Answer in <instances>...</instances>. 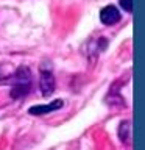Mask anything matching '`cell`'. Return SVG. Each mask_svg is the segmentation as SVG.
Masks as SVG:
<instances>
[{
    "label": "cell",
    "instance_id": "2",
    "mask_svg": "<svg viewBox=\"0 0 145 150\" xmlns=\"http://www.w3.org/2000/svg\"><path fill=\"white\" fill-rule=\"evenodd\" d=\"M55 91V75L50 66L44 64L41 67V92L44 97H49Z\"/></svg>",
    "mask_w": 145,
    "mask_h": 150
},
{
    "label": "cell",
    "instance_id": "4",
    "mask_svg": "<svg viewBox=\"0 0 145 150\" xmlns=\"http://www.w3.org/2000/svg\"><path fill=\"white\" fill-rule=\"evenodd\" d=\"M64 105V102L58 98V100L49 103V105H37V106H31L30 108V114H47V112H53L55 110H59Z\"/></svg>",
    "mask_w": 145,
    "mask_h": 150
},
{
    "label": "cell",
    "instance_id": "5",
    "mask_svg": "<svg viewBox=\"0 0 145 150\" xmlns=\"http://www.w3.org/2000/svg\"><path fill=\"white\" fill-rule=\"evenodd\" d=\"M119 136L125 144L131 142V122L130 120H123L119 127Z\"/></svg>",
    "mask_w": 145,
    "mask_h": 150
},
{
    "label": "cell",
    "instance_id": "1",
    "mask_svg": "<svg viewBox=\"0 0 145 150\" xmlns=\"http://www.w3.org/2000/svg\"><path fill=\"white\" fill-rule=\"evenodd\" d=\"M11 96L13 97H22L25 94L30 92V86H31V74L30 69L25 66H20L16 74L13 75V81H11Z\"/></svg>",
    "mask_w": 145,
    "mask_h": 150
},
{
    "label": "cell",
    "instance_id": "3",
    "mask_svg": "<svg viewBox=\"0 0 145 150\" xmlns=\"http://www.w3.org/2000/svg\"><path fill=\"white\" fill-rule=\"evenodd\" d=\"M122 14L119 13V9H117L114 5H108L105 6L100 11V21L105 23V25H114L120 21Z\"/></svg>",
    "mask_w": 145,
    "mask_h": 150
},
{
    "label": "cell",
    "instance_id": "6",
    "mask_svg": "<svg viewBox=\"0 0 145 150\" xmlns=\"http://www.w3.org/2000/svg\"><path fill=\"white\" fill-rule=\"evenodd\" d=\"M120 5L123 6L125 11H128V13L133 11V0H120Z\"/></svg>",
    "mask_w": 145,
    "mask_h": 150
}]
</instances>
